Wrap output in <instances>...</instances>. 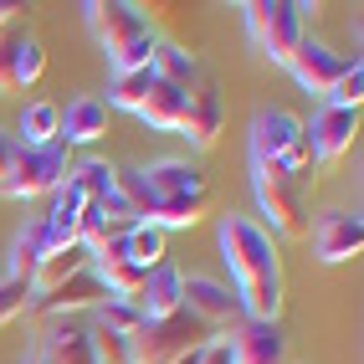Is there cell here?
I'll return each instance as SVG.
<instances>
[{
  "mask_svg": "<svg viewBox=\"0 0 364 364\" xmlns=\"http://www.w3.org/2000/svg\"><path fill=\"white\" fill-rule=\"evenodd\" d=\"M16 11H21V6H11V0H0V31H6L11 21H16Z\"/></svg>",
  "mask_w": 364,
  "mask_h": 364,
  "instance_id": "cell-36",
  "label": "cell"
},
{
  "mask_svg": "<svg viewBox=\"0 0 364 364\" xmlns=\"http://www.w3.org/2000/svg\"><path fill=\"white\" fill-rule=\"evenodd\" d=\"M247 31H252V46L267 57L287 67L298 52V41L308 36L303 31V6H287V0H252L247 6Z\"/></svg>",
  "mask_w": 364,
  "mask_h": 364,
  "instance_id": "cell-5",
  "label": "cell"
},
{
  "mask_svg": "<svg viewBox=\"0 0 364 364\" xmlns=\"http://www.w3.org/2000/svg\"><path fill=\"white\" fill-rule=\"evenodd\" d=\"M87 267H92V252H87V247L46 252V257H41V267H36V277H31V293H52L57 282H67V277H77V272H87Z\"/></svg>",
  "mask_w": 364,
  "mask_h": 364,
  "instance_id": "cell-21",
  "label": "cell"
},
{
  "mask_svg": "<svg viewBox=\"0 0 364 364\" xmlns=\"http://www.w3.org/2000/svg\"><path fill=\"white\" fill-rule=\"evenodd\" d=\"M41 364H98L87 323H67L62 318L52 333H46V344H41Z\"/></svg>",
  "mask_w": 364,
  "mask_h": 364,
  "instance_id": "cell-18",
  "label": "cell"
},
{
  "mask_svg": "<svg viewBox=\"0 0 364 364\" xmlns=\"http://www.w3.org/2000/svg\"><path fill=\"white\" fill-rule=\"evenodd\" d=\"M57 139L67 144V149H82V144L108 139V103H103V98H77V103H67Z\"/></svg>",
  "mask_w": 364,
  "mask_h": 364,
  "instance_id": "cell-16",
  "label": "cell"
},
{
  "mask_svg": "<svg viewBox=\"0 0 364 364\" xmlns=\"http://www.w3.org/2000/svg\"><path fill=\"white\" fill-rule=\"evenodd\" d=\"M303 134H308V154L318 164H338L354 149V139H359V113L323 103L318 113H313V124H303Z\"/></svg>",
  "mask_w": 364,
  "mask_h": 364,
  "instance_id": "cell-7",
  "label": "cell"
},
{
  "mask_svg": "<svg viewBox=\"0 0 364 364\" xmlns=\"http://www.w3.org/2000/svg\"><path fill=\"white\" fill-rule=\"evenodd\" d=\"M313 252L318 262H349L364 252V215L359 210H328L318 231H313Z\"/></svg>",
  "mask_w": 364,
  "mask_h": 364,
  "instance_id": "cell-14",
  "label": "cell"
},
{
  "mask_svg": "<svg viewBox=\"0 0 364 364\" xmlns=\"http://www.w3.org/2000/svg\"><path fill=\"white\" fill-rule=\"evenodd\" d=\"M210 338L205 323H196L190 313L180 308L175 318H159V323H144L134 338H129V364H175L180 354L200 349Z\"/></svg>",
  "mask_w": 364,
  "mask_h": 364,
  "instance_id": "cell-6",
  "label": "cell"
},
{
  "mask_svg": "<svg viewBox=\"0 0 364 364\" xmlns=\"http://www.w3.org/2000/svg\"><path fill=\"white\" fill-rule=\"evenodd\" d=\"M46 252H52V231H46V215H36V221L16 236V247H11V272H6V277H16V282H31Z\"/></svg>",
  "mask_w": 364,
  "mask_h": 364,
  "instance_id": "cell-19",
  "label": "cell"
},
{
  "mask_svg": "<svg viewBox=\"0 0 364 364\" xmlns=\"http://www.w3.org/2000/svg\"><path fill=\"white\" fill-rule=\"evenodd\" d=\"M92 323L108 328V333H118V338H134L144 328V313H139L134 298H103L98 308H92Z\"/></svg>",
  "mask_w": 364,
  "mask_h": 364,
  "instance_id": "cell-24",
  "label": "cell"
},
{
  "mask_svg": "<svg viewBox=\"0 0 364 364\" xmlns=\"http://www.w3.org/2000/svg\"><path fill=\"white\" fill-rule=\"evenodd\" d=\"M200 364H236L231 359V338L226 333H210L205 344H200Z\"/></svg>",
  "mask_w": 364,
  "mask_h": 364,
  "instance_id": "cell-34",
  "label": "cell"
},
{
  "mask_svg": "<svg viewBox=\"0 0 364 364\" xmlns=\"http://www.w3.org/2000/svg\"><path fill=\"white\" fill-rule=\"evenodd\" d=\"M287 72L298 77V87H303V92H313V98H328L333 82L349 72V57H338L333 46L303 36V41H298V52H293V62H287Z\"/></svg>",
  "mask_w": 364,
  "mask_h": 364,
  "instance_id": "cell-11",
  "label": "cell"
},
{
  "mask_svg": "<svg viewBox=\"0 0 364 364\" xmlns=\"http://www.w3.org/2000/svg\"><path fill=\"white\" fill-rule=\"evenodd\" d=\"M154 46H159V31L149 26L144 36H134L124 52H113L108 62H113V72H144V67H154Z\"/></svg>",
  "mask_w": 364,
  "mask_h": 364,
  "instance_id": "cell-28",
  "label": "cell"
},
{
  "mask_svg": "<svg viewBox=\"0 0 364 364\" xmlns=\"http://www.w3.org/2000/svg\"><path fill=\"white\" fill-rule=\"evenodd\" d=\"M11 164H16V139L0 129V185H6V175H11Z\"/></svg>",
  "mask_w": 364,
  "mask_h": 364,
  "instance_id": "cell-35",
  "label": "cell"
},
{
  "mask_svg": "<svg viewBox=\"0 0 364 364\" xmlns=\"http://www.w3.org/2000/svg\"><path fill=\"white\" fill-rule=\"evenodd\" d=\"M103 298H108V293H103V282L92 277V267H87V272H77V277L57 282L52 293H31V298H26V313H21V318H67V313L98 308Z\"/></svg>",
  "mask_w": 364,
  "mask_h": 364,
  "instance_id": "cell-10",
  "label": "cell"
},
{
  "mask_svg": "<svg viewBox=\"0 0 364 364\" xmlns=\"http://www.w3.org/2000/svg\"><path fill=\"white\" fill-rule=\"evenodd\" d=\"M226 338H231V359L236 364H287V333H282V323L241 318Z\"/></svg>",
  "mask_w": 364,
  "mask_h": 364,
  "instance_id": "cell-13",
  "label": "cell"
},
{
  "mask_svg": "<svg viewBox=\"0 0 364 364\" xmlns=\"http://www.w3.org/2000/svg\"><path fill=\"white\" fill-rule=\"evenodd\" d=\"M16 41L21 36H0V92H16Z\"/></svg>",
  "mask_w": 364,
  "mask_h": 364,
  "instance_id": "cell-33",
  "label": "cell"
},
{
  "mask_svg": "<svg viewBox=\"0 0 364 364\" xmlns=\"http://www.w3.org/2000/svg\"><path fill=\"white\" fill-rule=\"evenodd\" d=\"M21 144L26 149H41V144H57V134H62V108L57 103H31L26 113H21Z\"/></svg>",
  "mask_w": 364,
  "mask_h": 364,
  "instance_id": "cell-25",
  "label": "cell"
},
{
  "mask_svg": "<svg viewBox=\"0 0 364 364\" xmlns=\"http://www.w3.org/2000/svg\"><path fill=\"white\" fill-rule=\"evenodd\" d=\"M185 98H190V87H175V82H159V77H154V87H149V98H144L139 118H144L149 129H175V134H180Z\"/></svg>",
  "mask_w": 364,
  "mask_h": 364,
  "instance_id": "cell-20",
  "label": "cell"
},
{
  "mask_svg": "<svg viewBox=\"0 0 364 364\" xmlns=\"http://www.w3.org/2000/svg\"><path fill=\"white\" fill-rule=\"evenodd\" d=\"M113 175H118V169L103 164V159H77V164H72V175H67V185L77 190L87 205H98L108 190H113Z\"/></svg>",
  "mask_w": 364,
  "mask_h": 364,
  "instance_id": "cell-23",
  "label": "cell"
},
{
  "mask_svg": "<svg viewBox=\"0 0 364 364\" xmlns=\"http://www.w3.org/2000/svg\"><path fill=\"white\" fill-rule=\"evenodd\" d=\"M221 129H226V98H221V87H215V77H200L185 98L180 134L190 139V149H215Z\"/></svg>",
  "mask_w": 364,
  "mask_h": 364,
  "instance_id": "cell-9",
  "label": "cell"
},
{
  "mask_svg": "<svg viewBox=\"0 0 364 364\" xmlns=\"http://www.w3.org/2000/svg\"><path fill=\"white\" fill-rule=\"evenodd\" d=\"M82 11H87V26H92V36L103 41V52H108V57H113V52H124L134 36L149 31L144 11L129 6V0H87Z\"/></svg>",
  "mask_w": 364,
  "mask_h": 364,
  "instance_id": "cell-12",
  "label": "cell"
},
{
  "mask_svg": "<svg viewBox=\"0 0 364 364\" xmlns=\"http://www.w3.org/2000/svg\"><path fill=\"white\" fill-rule=\"evenodd\" d=\"M154 77L159 82H175V87H196L205 72H200L196 52H185V46H175V41L159 36V46H154Z\"/></svg>",
  "mask_w": 364,
  "mask_h": 364,
  "instance_id": "cell-22",
  "label": "cell"
},
{
  "mask_svg": "<svg viewBox=\"0 0 364 364\" xmlns=\"http://www.w3.org/2000/svg\"><path fill=\"white\" fill-rule=\"evenodd\" d=\"M139 175L149 180V190H154L159 200H169V196H196V190H210V180L200 175V164H190V159H154V164H144Z\"/></svg>",
  "mask_w": 364,
  "mask_h": 364,
  "instance_id": "cell-17",
  "label": "cell"
},
{
  "mask_svg": "<svg viewBox=\"0 0 364 364\" xmlns=\"http://www.w3.org/2000/svg\"><path fill=\"white\" fill-rule=\"evenodd\" d=\"M87 338H92V354H98V364H129V338H118L98 323H87Z\"/></svg>",
  "mask_w": 364,
  "mask_h": 364,
  "instance_id": "cell-32",
  "label": "cell"
},
{
  "mask_svg": "<svg viewBox=\"0 0 364 364\" xmlns=\"http://www.w3.org/2000/svg\"><path fill=\"white\" fill-rule=\"evenodd\" d=\"M252 159H272L282 164L287 175L308 180L313 154H308V134H303V118L287 113V108H262L257 124H252Z\"/></svg>",
  "mask_w": 364,
  "mask_h": 364,
  "instance_id": "cell-4",
  "label": "cell"
},
{
  "mask_svg": "<svg viewBox=\"0 0 364 364\" xmlns=\"http://www.w3.org/2000/svg\"><path fill=\"white\" fill-rule=\"evenodd\" d=\"M221 262L231 267L241 318L277 323V313H282V267H277L272 231L262 221H252V215H236V210L221 215Z\"/></svg>",
  "mask_w": 364,
  "mask_h": 364,
  "instance_id": "cell-1",
  "label": "cell"
},
{
  "mask_svg": "<svg viewBox=\"0 0 364 364\" xmlns=\"http://www.w3.org/2000/svg\"><path fill=\"white\" fill-rule=\"evenodd\" d=\"M129 257H134L139 267H149V272H154L159 262H169V257H164V231H159V226H144V221L129 226Z\"/></svg>",
  "mask_w": 364,
  "mask_h": 364,
  "instance_id": "cell-27",
  "label": "cell"
},
{
  "mask_svg": "<svg viewBox=\"0 0 364 364\" xmlns=\"http://www.w3.org/2000/svg\"><path fill=\"white\" fill-rule=\"evenodd\" d=\"M26 364H41V359H26Z\"/></svg>",
  "mask_w": 364,
  "mask_h": 364,
  "instance_id": "cell-37",
  "label": "cell"
},
{
  "mask_svg": "<svg viewBox=\"0 0 364 364\" xmlns=\"http://www.w3.org/2000/svg\"><path fill=\"white\" fill-rule=\"evenodd\" d=\"M149 87H154V67H144V72H113L108 108H129V113H139L144 98H149Z\"/></svg>",
  "mask_w": 364,
  "mask_h": 364,
  "instance_id": "cell-26",
  "label": "cell"
},
{
  "mask_svg": "<svg viewBox=\"0 0 364 364\" xmlns=\"http://www.w3.org/2000/svg\"><path fill=\"white\" fill-rule=\"evenodd\" d=\"M41 72H46L41 41H36V36H21V41H16V92H21V87H31Z\"/></svg>",
  "mask_w": 364,
  "mask_h": 364,
  "instance_id": "cell-29",
  "label": "cell"
},
{
  "mask_svg": "<svg viewBox=\"0 0 364 364\" xmlns=\"http://www.w3.org/2000/svg\"><path fill=\"white\" fill-rule=\"evenodd\" d=\"M180 282H185V272H180L175 262H159V267H154L149 282H144V293L134 298L139 313H144V323L175 318V313H180Z\"/></svg>",
  "mask_w": 364,
  "mask_h": 364,
  "instance_id": "cell-15",
  "label": "cell"
},
{
  "mask_svg": "<svg viewBox=\"0 0 364 364\" xmlns=\"http://www.w3.org/2000/svg\"><path fill=\"white\" fill-rule=\"evenodd\" d=\"M26 298H31V282H16V277H0V328L16 323L26 313Z\"/></svg>",
  "mask_w": 364,
  "mask_h": 364,
  "instance_id": "cell-31",
  "label": "cell"
},
{
  "mask_svg": "<svg viewBox=\"0 0 364 364\" xmlns=\"http://www.w3.org/2000/svg\"><path fill=\"white\" fill-rule=\"evenodd\" d=\"M308 180L287 175L282 164L272 159H252V190H257V205L267 215V226H272L282 241H303L308 236Z\"/></svg>",
  "mask_w": 364,
  "mask_h": 364,
  "instance_id": "cell-2",
  "label": "cell"
},
{
  "mask_svg": "<svg viewBox=\"0 0 364 364\" xmlns=\"http://www.w3.org/2000/svg\"><path fill=\"white\" fill-rule=\"evenodd\" d=\"M323 103H333V108H354V113H359V103H364V67H359V62H349V72L333 82V92H328Z\"/></svg>",
  "mask_w": 364,
  "mask_h": 364,
  "instance_id": "cell-30",
  "label": "cell"
},
{
  "mask_svg": "<svg viewBox=\"0 0 364 364\" xmlns=\"http://www.w3.org/2000/svg\"><path fill=\"white\" fill-rule=\"evenodd\" d=\"M72 175V149L57 139V144H41V149H26V144H16V164L6 185H0V196L11 200H36V196H57Z\"/></svg>",
  "mask_w": 364,
  "mask_h": 364,
  "instance_id": "cell-3",
  "label": "cell"
},
{
  "mask_svg": "<svg viewBox=\"0 0 364 364\" xmlns=\"http://www.w3.org/2000/svg\"><path fill=\"white\" fill-rule=\"evenodd\" d=\"M180 308L196 323H205V328H236L241 323L236 293H231L226 282H215V277H185L180 282Z\"/></svg>",
  "mask_w": 364,
  "mask_h": 364,
  "instance_id": "cell-8",
  "label": "cell"
}]
</instances>
